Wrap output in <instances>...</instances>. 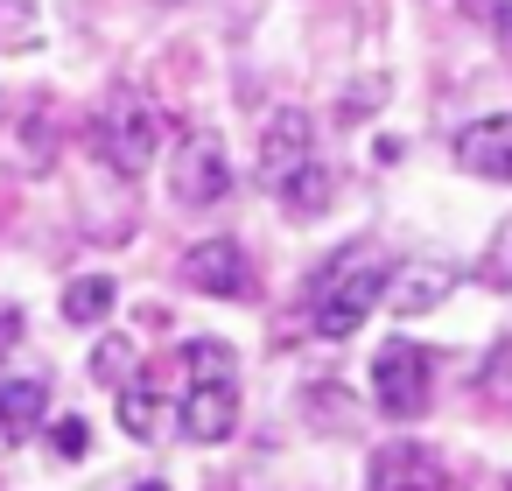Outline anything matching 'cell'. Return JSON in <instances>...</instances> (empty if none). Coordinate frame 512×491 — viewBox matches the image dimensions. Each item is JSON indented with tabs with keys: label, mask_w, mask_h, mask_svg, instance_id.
<instances>
[{
	"label": "cell",
	"mask_w": 512,
	"mask_h": 491,
	"mask_svg": "<svg viewBox=\"0 0 512 491\" xmlns=\"http://www.w3.org/2000/svg\"><path fill=\"white\" fill-rule=\"evenodd\" d=\"M365 491H449V463L428 442H386L365 463Z\"/></svg>",
	"instance_id": "6"
},
{
	"label": "cell",
	"mask_w": 512,
	"mask_h": 491,
	"mask_svg": "<svg viewBox=\"0 0 512 491\" xmlns=\"http://www.w3.org/2000/svg\"><path fill=\"white\" fill-rule=\"evenodd\" d=\"M428 379H435L428 351H421V344H407V337H393V344L372 358V400H379V414L414 421V414L428 407Z\"/></svg>",
	"instance_id": "4"
},
{
	"label": "cell",
	"mask_w": 512,
	"mask_h": 491,
	"mask_svg": "<svg viewBox=\"0 0 512 491\" xmlns=\"http://www.w3.org/2000/svg\"><path fill=\"white\" fill-rule=\"evenodd\" d=\"M309 155H316V120H309L302 106H281V113L260 127V162H253V169H260L267 190H281V176H295Z\"/></svg>",
	"instance_id": "8"
},
{
	"label": "cell",
	"mask_w": 512,
	"mask_h": 491,
	"mask_svg": "<svg viewBox=\"0 0 512 491\" xmlns=\"http://www.w3.org/2000/svg\"><path fill=\"white\" fill-rule=\"evenodd\" d=\"M134 491H169V484H134Z\"/></svg>",
	"instance_id": "25"
},
{
	"label": "cell",
	"mask_w": 512,
	"mask_h": 491,
	"mask_svg": "<svg viewBox=\"0 0 512 491\" xmlns=\"http://www.w3.org/2000/svg\"><path fill=\"white\" fill-rule=\"evenodd\" d=\"M379 99H386V85H379V78H372V85H365V92H344V113H372V106H379Z\"/></svg>",
	"instance_id": "23"
},
{
	"label": "cell",
	"mask_w": 512,
	"mask_h": 491,
	"mask_svg": "<svg viewBox=\"0 0 512 491\" xmlns=\"http://www.w3.org/2000/svg\"><path fill=\"white\" fill-rule=\"evenodd\" d=\"M379 295H386L379 246H337L309 274V323H316V337H358V323L379 309Z\"/></svg>",
	"instance_id": "1"
},
{
	"label": "cell",
	"mask_w": 512,
	"mask_h": 491,
	"mask_svg": "<svg viewBox=\"0 0 512 491\" xmlns=\"http://www.w3.org/2000/svg\"><path fill=\"white\" fill-rule=\"evenodd\" d=\"M456 281H463V267L456 260H442V253H421V260H400V267H386V309L400 316V323H414V316H435L449 295H456Z\"/></svg>",
	"instance_id": "5"
},
{
	"label": "cell",
	"mask_w": 512,
	"mask_h": 491,
	"mask_svg": "<svg viewBox=\"0 0 512 491\" xmlns=\"http://www.w3.org/2000/svg\"><path fill=\"white\" fill-rule=\"evenodd\" d=\"M113 302H120V281H113V274H78V281L64 288V323L99 330V323L113 316Z\"/></svg>",
	"instance_id": "13"
},
{
	"label": "cell",
	"mask_w": 512,
	"mask_h": 491,
	"mask_svg": "<svg viewBox=\"0 0 512 491\" xmlns=\"http://www.w3.org/2000/svg\"><path fill=\"white\" fill-rule=\"evenodd\" d=\"M15 344H22V316H15V309H0V358H8Z\"/></svg>",
	"instance_id": "24"
},
{
	"label": "cell",
	"mask_w": 512,
	"mask_h": 491,
	"mask_svg": "<svg viewBox=\"0 0 512 491\" xmlns=\"http://www.w3.org/2000/svg\"><path fill=\"white\" fill-rule=\"evenodd\" d=\"M456 162L484 183H512V113H491V120H470L456 134Z\"/></svg>",
	"instance_id": "10"
},
{
	"label": "cell",
	"mask_w": 512,
	"mask_h": 491,
	"mask_svg": "<svg viewBox=\"0 0 512 491\" xmlns=\"http://www.w3.org/2000/svg\"><path fill=\"white\" fill-rule=\"evenodd\" d=\"M8 155H15V169L43 176V169L57 162V120H50L43 106H29V113L15 120V141H8Z\"/></svg>",
	"instance_id": "12"
},
{
	"label": "cell",
	"mask_w": 512,
	"mask_h": 491,
	"mask_svg": "<svg viewBox=\"0 0 512 491\" xmlns=\"http://www.w3.org/2000/svg\"><path fill=\"white\" fill-rule=\"evenodd\" d=\"M120 428H127V435H141V442H155V435H162V407H155V393H148L141 379H127V386H120Z\"/></svg>",
	"instance_id": "17"
},
{
	"label": "cell",
	"mask_w": 512,
	"mask_h": 491,
	"mask_svg": "<svg viewBox=\"0 0 512 491\" xmlns=\"http://www.w3.org/2000/svg\"><path fill=\"white\" fill-rule=\"evenodd\" d=\"M50 414V379H8L0 386V435H29L36 421Z\"/></svg>",
	"instance_id": "14"
},
{
	"label": "cell",
	"mask_w": 512,
	"mask_h": 491,
	"mask_svg": "<svg viewBox=\"0 0 512 491\" xmlns=\"http://www.w3.org/2000/svg\"><path fill=\"white\" fill-rule=\"evenodd\" d=\"M302 421L323 435H344V428H358V400L337 379H316V386H302Z\"/></svg>",
	"instance_id": "15"
},
{
	"label": "cell",
	"mask_w": 512,
	"mask_h": 491,
	"mask_svg": "<svg viewBox=\"0 0 512 491\" xmlns=\"http://www.w3.org/2000/svg\"><path fill=\"white\" fill-rule=\"evenodd\" d=\"M477 281L498 288V295H512V211L498 218V232H491V246H484V260H477Z\"/></svg>",
	"instance_id": "19"
},
{
	"label": "cell",
	"mask_w": 512,
	"mask_h": 491,
	"mask_svg": "<svg viewBox=\"0 0 512 491\" xmlns=\"http://www.w3.org/2000/svg\"><path fill=\"white\" fill-rule=\"evenodd\" d=\"M183 372L190 379H239V358H232L225 337H190L183 344Z\"/></svg>",
	"instance_id": "16"
},
{
	"label": "cell",
	"mask_w": 512,
	"mask_h": 491,
	"mask_svg": "<svg viewBox=\"0 0 512 491\" xmlns=\"http://www.w3.org/2000/svg\"><path fill=\"white\" fill-rule=\"evenodd\" d=\"M183 281L197 288V295H218V302H239L246 288H253V267H246V246L239 239H197L190 253H183Z\"/></svg>",
	"instance_id": "7"
},
{
	"label": "cell",
	"mask_w": 512,
	"mask_h": 491,
	"mask_svg": "<svg viewBox=\"0 0 512 491\" xmlns=\"http://www.w3.org/2000/svg\"><path fill=\"white\" fill-rule=\"evenodd\" d=\"M169 197L183 204V211H211V204H225L232 197V155H225V141L218 134H183L176 141V162H169Z\"/></svg>",
	"instance_id": "3"
},
{
	"label": "cell",
	"mask_w": 512,
	"mask_h": 491,
	"mask_svg": "<svg viewBox=\"0 0 512 491\" xmlns=\"http://www.w3.org/2000/svg\"><path fill=\"white\" fill-rule=\"evenodd\" d=\"M232 428H239V379H190L183 435L190 442H232Z\"/></svg>",
	"instance_id": "9"
},
{
	"label": "cell",
	"mask_w": 512,
	"mask_h": 491,
	"mask_svg": "<svg viewBox=\"0 0 512 491\" xmlns=\"http://www.w3.org/2000/svg\"><path fill=\"white\" fill-rule=\"evenodd\" d=\"M162 134H169V120H162V106L148 99V92H113L106 106H99V120H92V148H99V162L113 169V176H148L155 169V155H162Z\"/></svg>",
	"instance_id": "2"
},
{
	"label": "cell",
	"mask_w": 512,
	"mask_h": 491,
	"mask_svg": "<svg viewBox=\"0 0 512 491\" xmlns=\"http://www.w3.org/2000/svg\"><path fill=\"white\" fill-rule=\"evenodd\" d=\"M36 43H43L36 0H0V50H36Z\"/></svg>",
	"instance_id": "18"
},
{
	"label": "cell",
	"mask_w": 512,
	"mask_h": 491,
	"mask_svg": "<svg viewBox=\"0 0 512 491\" xmlns=\"http://www.w3.org/2000/svg\"><path fill=\"white\" fill-rule=\"evenodd\" d=\"M274 197H281V211H288V218H323V211L337 204V176L309 155L295 176H281V190H274Z\"/></svg>",
	"instance_id": "11"
},
{
	"label": "cell",
	"mask_w": 512,
	"mask_h": 491,
	"mask_svg": "<svg viewBox=\"0 0 512 491\" xmlns=\"http://www.w3.org/2000/svg\"><path fill=\"white\" fill-rule=\"evenodd\" d=\"M484 15H491V36H498V50L512 57V0H484Z\"/></svg>",
	"instance_id": "22"
},
{
	"label": "cell",
	"mask_w": 512,
	"mask_h": 491,
	"mask_svg": "<svg viewBox=\"0 0 512 491\" xmlns=\"http://www.w3.org/2000/svg\"><path fill=\"white\" fill-rule=\"evenodd\" d=\"M50 442H57V456H85L92 428H85V421H57V428H50Z\"/></svg>",
	"instance_id": "21"
},
{
	"label": "cell",
	"mask_w": 512,
	"mask_h": 491,
	"mask_svg": "<svg viewBox=\"0 0 512 491\" xmlns=\"http://www.w3.org/2000/svg\"><path fill=\"white\" fill-rule=\"evenodd\" d=\"M169 8H176V0H169Z\"/></svg>",
	"instance_id": "26"
},
{
	"label": "cell",
	"mask_w": 512,
	"mask_h": 491,
	"mask_svg": "<svg viewBox=\"0 0 512 491\" xmlns=\"http://www.w3.org/2000/svg\"><path fill=\"white\" fill-rule=\"evenodd\" d=\"M134 372H141V351H134L127 337H106V344L92 351V379H99V386H127Z\"/></svg>",
	"instance_id": "20"
}]
</instances>
